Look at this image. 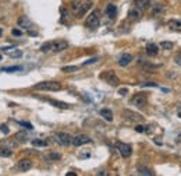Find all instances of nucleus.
I'll return each mask as SVG.
<instances>
[{"mask_svg":"<svg viewBox=\"0 0 181 176\" xmlns=\"http://www.w3.org/2000/svg\"><path fill=\"white\" fill-rule=\"evenodd\" d=\"M179 118L181 119V112H179Z\"/></svg>","mask_w":181,"mask_h":176,"instance_id":"49530a36","label":"nucleus"},{"mask_svg":"<svg viewBox=\"0 0 181 176\" xmlns=\"http://www.w3.org/2000/svg\"><path fill=\"white\" fill-rule=\"evenodd\" d=\"M32 145H34V147H47V145H49V141L42 140V138H34L32 140Z\"/></svg>","mask_w":181,"mask_h":176,"instance_id":"412c9836","label":"nucleus"},{"mask_svg":"<svg viewBox=\"0 0 181 176\" xmlns=\"http://www.w3.org/2000/svg\"><path fill=\"white\" fill-rule=\"evenodd\" d=\"M11 155H13V151L8 147H0V157L8 158V157H11Z\"/></svg>","mask_w":181,"mask_h":176,"instance_id":"5701e85b","label":"nucleus"},{"mask_svg":"<svg viewBox=\"0 0 181 176\" xmlns=\"http://www.w3.org/2000/svg\"><path fill=\"white\" fill-rule=\"evenodd\" d=\"M55 138H56V141H57L60 145H63V147H67V145L73 144V137H71L68 133H64V132L56 133Z\"/></svg>","mask_w":181,"mask_h":176,"instance_id":"20e7f679","label":"nucleus"},{"mask_svg":"<svg viewBox=\"0 0 181 176\" xmlns=\"http://www.w3.org/2000/svg\"><path fill=\"white\" fill-rule=\"evenodd\" d=\"M18 123L21 124V126L25 127V129H28V130H32V129H34V126H32L31 123H26V122H18Z\"/></svg>","mask_w":181,"mask_h":176,"instance_id":"473e14b6","label":"nucleus"},{"mask_svg":"<svg viewBox=\"0 0 181 176\" xmlns=\"http://www.w3.org/2000/svg\"><path fill=\"white\" fill-rule=\"evenodd\" d=\"M77 173H75V172H68V173H67V176H75Z\"/></svg>","mask_w":181,"mask_h":176,"instance_id":"79ce46f5","label":"nucleus"},{"mask_svg":"<svg viewBox=\"0 0 181 176\" xmlns=\"http://www.w3.org/2000/svg\"><path fill=\"white\" fill-rule=\"evenodd\" d=\"M21 56H22L21 50H16V52H11L10 53V58H13V59H18V58H21Z\"/></svg>","mask_w":181,"mask_h":176,"instance_id":"2f4dec72","label":"nucleus"},{"mask_svg":"<svg viewBox=\"0 0 181 176\" xmlns=\"http://www.w3.org/2000/svg\"><path fill=\"white\" fill-rule=\"evenodd\" d=\"M153 127L152 126H145V133H152Z\"/></svg>","mask_w":181,"mask_h":176,"instance_id":"a19ab883","label":"nucleus"},{"mask_svg":"<svg viewBox=\"0 0 181 176\" xmlns=\"http://www.w3.org/2000/svg\"><path fill=\"white\" fill-rule=\"evenodd\" d=\"M124 116H126V119H128L130 122H141L142 120V116L139 115V113L132 112V110H130V109L124 110Z\"/></svg>","mask_w":181,"mask_h":176,"instance_id":"9b49d317","label":"nucleus"},{"mask_svg":"<svg viewBox=\"0 0 181 176\" xmlns=\"http://www.w3.org/2000/svg\"><path fill=\"white\" fill-rule=\"evenodd\" d=\"M134 4H135V7L141 8L142 11H144V10H148V8L150 7V2H149V0H135Z\"/></svg>","mask_w":181,"mask_h":176,"instance_id":"6ab92c4d","label":"nucleus"},{"mask_svg":"<svg viewBox=\"0 0 181 176\" xmlns=\"http://www.w3.org/2000/svg\"><path fill=\"white\" fill-rule=\"evenodd\" d=\"M100 116H102L105 120H107V122H113V112H112L110 109H107V108H103V109H100Z\"/></svg>","mask_w":181,"mask_h":176,"instance_id":"f3484780","label":"nucleus"},{"mask_svg":"<svg viewBox=\"0 0 181 176\" xmlns=\"http://www.w3.org/2000/svg\"><path fill=\"white\" fill-rule=\"evenodd\" d=\"M98 60H99V59H98V58H92V59H89V60L84 62V66H88V64H92V63H96Z\"/></svg>","mask_w":181,"mask_h":176,"instance_id":"c9c22d12","label":"nucleus"},{"mask_svg":"<svg viewBox=\"0 0 181 176\" xmlns=\"http://www.w3.org/2000/svg\"><path fill=\"white\" fill-rule=\"evenodd\" d=\"M138 173L145 175V176H152L153 172H152V169H149L148 166H138Z\"/></svg>","mask_w":181,"mask_h":176,"instance_id":"4be33fe9","label":"nucleus"},{"mask_svg":"<svg viewBox=\"0 0 181 176\" xmlns=\"http://www.w3.org/2000/svg\"><path fill=\"white\" fill-rule=\"evenodd\" d=\"M169 27L171 31H181V20H170L169 21Z\"/></svg>","mask_w":181,"mask_h":176,"instance_id":"aec40b11","label":"nucleus"},{"mask_svg":"<svg viewBox=\"0 0 181 176\" xmlns=\"http://www.w3.org/2000/svg\"><path fill=\"white\" fill-rule=\"evenodd\" d=\"M118 94L123 95V97H124V95L128 94V89H127V88H120V89H118Z\"/></svg>","mask_w":181,"mask_h":176,"instance_id":"ea45409f","label":"nucleus"},{"mask_svg":"<svg viewBox=\"0 0 181 176\" xmlns=\"http://www.w3.org/2000/svg\"><path fill=\"white\" fill-rule=\"evenodd\" d=\"M153 16H159L160 13H163V7L160 4H153V10H152Z\"/></svg>","mask_w":181,"mask_h":176,"instance_id":"c85d7f7f","label":"nucleus"},{"mask_svg":"<svg viewBox=\"0 0 181 176\" xmlns=\"http://www.w3.org/2000/svg\"><path fill=\"white\" fill-rule=\"evenodd\" d=\"M174 62H176V63L181 67V52H180V53H177V55L174 56Z\"/></svg>","mask_w":181,"mask_h":176,"instance_id":"f704fd0d","label":"nucleus"},{"mask_svg":"<svg viewBox=\"0 0 181 176\" xmlns=\"http://www.w3.org/2000/svg\"><path fill=\"white\" fill-rule=\"evenodd\" d=\"M0 60H2V55H0Z\"/></svg>","mask_w":181,"mask_h":176,"instance_id":"de8ad7c7","label":"nucleus"},{"mask_svg":"<svg viewBox=\"0 0 181 176\" xmlns=\"http://www.w3.org/2000/svg\"><path fill=\"white\" fill-rule=\"evenodd\" d=\"M98 175H100V176H102V175H107V172H105V171H102V172H98Z\"/></svg>","mask_w":181,"mask_h":176,"instance_id":"37998d69","label":"nucleus"},{"mask_svg":"<svg viewBox=\"0 0 181 176\" xmlns=\"http://www.w3.org/2000/svg\"><path fill=\"white\" fill-rule=\"evenodd\" d=\"M16 138L20 140V141H26V140H28V137H26V134H24V133H17L16 134Z\"/></svg>","mask_w":181,"mask_h":176,"instance_id":"7c9ffc66","label":"nucleus"},{"mask_svg":"<svg viewBox=\"0 0 181 176\" xmlns=\"http://www.w3.org/2000/svg\"><path fill=\"white\" fill-rule=\"evenodd\" d=\"M21 66H10V67H3L2 71H6V73H14V71H20L21 70Z\"/></svg>","mask_w":181,"mask_h":176,"instance_id":"b1692460","label":"nucleus"},{"mask_svg":"<svg viewBox=\"0 0 181 176\" xmlns=\"http://www.w3.org/2000/svg\"><path fill=\"white\" fill-rule=\"evenodd\" d=\"M117 148H118V151H120V154H121V157H123V158H128L130 155L132 154L131 145H130V144H126V143L118 141V143H117Z\"/></svg>","mask_w":181,"mask_h":176,"instance_id":"0eeeda50","label":"nucleus"},{"mask_svg":"<svg viewBox=\"0 0 181 176\" xmlns=\"http://www.w3.org/2000/svg\"><path fill=\"white\" fill-rule=\"evenodd\" d=\"M68 18H70V13L67 11V8H61V23L66 24Z\"/></svg>","mask_w":181,"mask_h":176,"instance_id":"bb28decb","label":"nucleus"},{"mask_svg":"<svg viewBox=\"0 0 181 176\" xmlns=\"http://www.w3.org/2000/svg\"><path fill=\"white\" fill-rule=\"evenodd\" d=\"M17 168H18V171L21 172H26L29 171V169L32 168V161L28 159V158H24V159H20L18 163H17Z\"/></svg>","mask_w":181,"mask_h":176,"instance_id":"1a4fd4ad","label":"nucleus"},{"mask_svg":"<svg viewBox=\"0 0 181 176\" xmlns=\"http://www.w3.org/2000/svg\"><path fill=\"white\" fill-rule=\"evenodd\" d=\"M0 132H2V133H4V134H8V132H10V129H8V126H7V124H2V126H0Z\"/></svg>","mask_w":181,"mask_h":176,"instance_id":"72a5a7b5","label":"nucleus"},{"mask_svg":"<svg viewBox=\"0 0 181 176\" xmlns=\"http://www.w3.org/2000/svg\"><path fill=\"white\" fill-rule=\"evenodd\" d=\"M131 60H132V56L130 55V53H124V55H121V58L118 59V64H120L121 67H127L131 63Z\"/></svg>","mask_w":181,"mask_h":176,"instance_id":"f8f14e48","label":"nucleus"},{"mask_svg":"<svg viewBox=\"0 0 181 176\" xmlns=\"http://www.w3.org/2000/svg\"><path fill=\"white\" fill-rule=\"evenodd\" d=\"M11 34H13L14 37H21V35H22V31H21V29H17V28H14L13 31H11Z\"/></svg>","mask_w":181,"mask_h":176,"instance_id":"4c0bfd02","label":"nucleus"},{"mask_svg":"<svg viewBox=\"0 0 181 176\" xmlns=\"http://www.w3.org/2000/svg\"><path fill=\"white\" fill-rule=\"evenodd\" d=\"M135 132L145 133V126H142V124H136V126H135Z\"/></svg>","mask_w":181,"mask_h":176,"instance_id":"e433bc0d","label":"nucleus"},{"mask_svg":"<svg viewBox=\"0 0 181 176\" xmlns=\"http://www.w3.org/2000/svg\"><path fill=\"white\" fill-rule=\"evenodd\" d=\"M141 16H142V10H141V8H138V7H134V8H131V10L128 11V18L134 20V21L141 18Z\"/></svg>","mask_w":181,"mask_h":176,"instance_id":"4468645a","label":"nucleus"},{"mask_svg":"<svg viewBox=\"0 0 181 176\" xmlns=\"http://www.w3.org/2000/svg\"><path fill=\"white\" fill-rule=\"evenodd\" d=\"M17 24H18V27H20V28H22V29L32 28V21L26 16H20L18 20H17Z\"/></svg>","mask_w":181,"mask_h":176,"instance_id":"9d476101","label":"nucleus"},{"mask_svg":"<svg viewBox=\"0 0 181 176\" xmlns=\"http://www.w3.org/2000/svg\"><path fill=\"white\" fill-rule=\"evenodd\" d=\"M131 103L135 105L136 108H145V106L148 105V97L144 94V92H139V94H136V95L132 97Z\"/></svg>","mask_w":181,"mask_h":176,"instance_id":"39448f33","label":"nucleus"},{"mask_svg":"<svg viewBox=\"0 0 181 176\" xmlns=\"http://www.w3.org/2000/svg\"><path fill=\"white\" fill-rule=\"evenodd\" d=\"M81 4H82V3L79 2V0H74V2L71 3V8H73V11L75 14L78 13V10H79V7H81Z\"/></svg>","mask_w":181,"mask_h":176,"instance_id":"a878e982","label":"nucleus"},{"mask_svg":"<svg viewBox=\"0 0 181 176\" xmlns=\"http://www.w3.org/2000/svg\"><path fill=\"white\" fill-rule=\"evenodd\" d=\"M67 48H68L67 41H52L50 42V50L52 52H61Z\"/></svg>","mask_w":181,"mask_h":176,"instance_id":"6e6552de","label":"nucleus"},{"mask_svg":"<svg viewBox=\"0 0 181 176\" xmlns=\"http://www.w3.org/2000/svg\"><path fill=\"white\" fill-rule=\"evenodd\" d=\"M106 14H107L112 20L116 18V16H117V7H116L113 3H109V4L106 6Z\"/></svg>","mask_w":181,"mask_h":176,"instance_id":"dca6fc26","label":"nucleus"},{"mask_svg":"<svg viewBox=\"0 0 181 176\" xmlns=\"http://www.w3.org/2000/svg\"><path fill=\"white\" fill-rule=\"evenodd\" d=\"M35 89H40V91H60L61 84L57 81H42V83H38V84L34 85Z\"/></svg>","mask_w":181,"mask_h":176,"instance_id":"f257e3e1","label":"nucleus"},{"mask_svg":"<svg viewBox=\"0 0 181 176\" xmlns=\"http://www.w3.org/2000/svg\"><path fill=\"white\" fill-rule=\"evenodd\" d=\"M100 78L105 80L107 84L110 85H118V83H120V80H118V77L116 76V73L113 70H106L103 71L102 74H100Z\"/></svg>","mask_w":181,"mask_h":176,"instance_id":"7ed1b4c3","label":"nucleus"},{"mask_svg":"<svg viewBox=\"0 0 181 176\" xmlns=\"http://www.w3.org/2000/svg\"><path fill=\"white\" fill-rule=\"evenodd\" d=\"M45 101H47L49 103L55 105L56 108H60V109H70V105L66 102H61V101H56V99H49V98H43Z\"/></svg>","mask_w":181,"mask_h":176,"instance_id":"2eb2a0df","label":"nucleus"},{"mask_svg":"<svg viewBox=\"0 0 181 176\" xmlns=\"http://www.w3.org/2000/svg\"><path fill=\"white\" fill-rule=\"evenodd\" d=\"M91 7H92V2H91V0H87V2H84L81 4V7H79L78 13H77V17H82L88 10H89Z\"/></svg>","mask_w":181,"mask_h":176,"instance_id":"ddd939ff","label":"nucleus"},{"mask_svg":"<svg viewBox=\"0 0 181 176\" xmlns=\"http://www.w3.org/2000/svg\"><path fill=\"white\" fill-rule=\"evenodd\" d=\"M77 70H78V67H77V66H66V67L61 68L63 73H73V71H77Z\"/></svg>","mask_w":181,"mask_h":176,"instance_id":"c756f323","label":"nucleus"},{"mask_svg":"<svg viewBox=\"0 0 181 176\" xmlns=\"http://www.w3.org/2000/svg\"><path fill=\"white\" fill-rule=\"evenodd\" d=\"M99 23H100V13L99 10H93L89 16L87 17V20H85V25L88 27V28L91 29H95L99 27Z\"/></svg>","mask_w":181,"mask_h":176,"instance_id":"f03ea898","label":"nucleus"},{"mask_svg":"<svg viewBox=\"0 0 181 176\" xmlns=\"http://www.w3.org/2000/svg\"><path fill=\"white\" fill-rule=\"evenodd\" d=\"M160 46H162L164 50H171L174 48V43L170 42V41H163V42L160 43Z\"/></svg>","mask_w":181,"mask_h":176,"instance_id":"393cba45","label":"nucleus"},{"mask_svg":"<svg viewBox=\"0 0 181 176\" xmlns=\"http://www.w3.org/2000/svg\"><path fill=\"white\" fill-rule=\"evenodd\" d=\"M2 34H3V31H2V28H0V37H2Z\"/></svg>","mask_w":181,"mask_h":176,"instance_id":"a18cd8bd","label":"nucleus"},{"mask_svg":"<svg viewBox=\"0 0 181 176\" xmlns=\"http://www.w3.org/2000/svg\"><path fill=\"white\" fill-rule=\"evenodd\" d=\"M142 87H158V84H156V83H152V81H148V83H144Z\"/></svg>","mask_w":181,"mask_h":176,"instance_id":"58836bf2","label":"nucleus"},{"mask_svg":"<svg viewBox=\"0 0 181 176\" xmlns=\"http://www.w3.org/2000/svg\"><path fill=\"white\" fill-rule=\"evenodd\" d=\"M146 53L149 56H158L159 53V48L156 43H148L146 45Z\"/></svg>","mask_w":181,"mask_h":176,"instance_id":"a211bd4d","label":"nucleus"},{"mask_svg":"<svg viewBox=\"0 0 181 176\" xmlns=\"http://www.w3.org/2000/svg\"><path fill=\"white\" fill-rule=\"evenodd\" d=\"M46 158L49 161H57V159H60V158H61V155L57 154V153H50V154L46 155Z\"/></svg>","mask_w":181,"mask_h":176,"instance_id":"cd10ccee","label":"nucleus"},{"mask_svg":"<svg viewBox=\"0 0 181 176\" xmlns=\"http://www.w3.org/2000/svg\"><path fill=\"white\" fill-rule=\"evenodd\" d=\"M162 91H163V92H169L170 89H169V88H162Z\"/></svg>","mask_w":181,"mask_h":176,"instance_id":"c03bdc74","label":"nucleus"},{"mask_svg":"<svg viewBox=\"0 0 181 176\" xmlns=\"http://www.w3.org/2000/svg\"><path fill=\"white\" fill-rule=\"evenodd\" d=\"M92 138L87 134H77L73 137V145L74 147H81L84 144H91Z\"/></svg>","mask_w":181,"mask_h":176,"instance_id":"423d86ee","label":"nucleus"}]
</instances>
